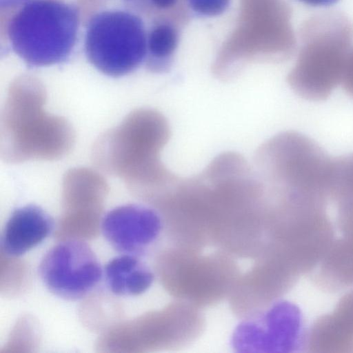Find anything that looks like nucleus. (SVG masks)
Masks as SVG:
<instances>
[{"instance_id": "f257e3e1", "label": "nucleus", "mask_w": 353, "mask_h": 353, "mask_svg": "<svg viewBox=\"0 0 353 353\" xmlns=\"http://www.w3.org/2000/svg\"><path fill=\"white\" fill-rule=\"evenodd\" d=\"M211 235L229 254L258 257L267 242L270 197L265 183L239 154L214 161L205 176Z\"/></svg>"}, {"instance_id": "f03ea898", "label": "nucleus", "mask_w": 353, "mask_h": 353, "mask_svg": "<svg viewBox=\"0 0 353 353\" xmlns=\"http://www.w3.org/2000/svg\"><path fill=\"white\" fill-rule=\"evenodd\" d=\"M170 137L169 123L161 112L136 110L98 139L92 158L101 170L119 177L130 190L152 200L175 179L160 156Z\"/></svg>"}, {"instance_id": "7ed1b4c3", "label": "nucleus", "mask_w": 353, "mask_h": 353, "mask_svg": "<svg viewBox=\"0 0 353 353\" xmlns=\"http://www.w3.org/2000/svg\"><path fill=\"white\" fill-rule=\"evenodd\" d=\"M42 83L22 77L10 85L1 114L0 148L3 161L57 160L71 150L74 132L63 117L49 114Z\"/></svg>"}, {"instance_id": "20e7f679", "label": "nucleus", "mask_w": 353, "mask_h": 353, "mask_svg": "<svg viewBox=\"0 0 353 353\" xmlns=\"http://www.w3.org/2000/svg\"><path fill=\"white\" fill-rule=\"evenodd\" d=\"M301 48L288 77L292 90L310 101H323L341 83L352 50L353 24L338 12L307 19L301 29Z\"/></svg>"}, {"instance_id": "39448f33", "label": "nucleus", "mask_w": 353, "mask_h": 353, "mask_svg": "<svg viewBox=\"0 0 353 353\" xmlns=\"http://www.w3.org/2000/svg\"><path fill=\"white\" fill-rule=\"evenodd\" d=\"M80 11L62 0H29L10 19L7 36L14 52L31 67L65 61L77 43Z\"/></svg>"}, {"instance_id": "423d86ee", "label": "nucleus", "mask_w": 353, "mask_h": 353, "mask_svg": "<svg viewBox=\"0 0 353 353\" xmlns=\"http://www.w3.org/2000/svg\"><path fill=\"white\" fill-rule=\"evenodd\" d=\"M332 162L315 141L294 131L268 140L255 157L256 172L266 184L325 198L330 196Z\"/></svg>"}, {"instance_id": "0eeeda50", "label": "nucleus", "mask_w": 353, "mask_h": 353, "mask_svg": "<svg viewBox=\"0 0 353 353\" xmlns=\"http://www.w3.org/2000/svg\"><path fill=\"white\" fill-rule=\"evenodd\" d=\"M147 36L148 28L136 11L103 10L92 16L88 23L85 54L103 74L122 77L145 62Z\"/></svg>"}, {"instance_id": "6e6552de", "label": "nucleus", "mask_w": 353, "mask_h": 353, "mask_svg": "<svg viewBox=\"0 0 353 353\" xmlns=\"http://www.w3.org/2000/svg\"><path fill=\"white\" fill-rule=\"evenodd\" d=\"M160 259V274L168 291L194 306L219 302L230 294L239 277L235 262L225 254L203 255L176 246Z\"/></svg>"}, {"instance_id": "1a4fd4ad", "label": "nucleus", "mask_w": 353, "mask_h": 353, "mask_svg": "<svg viewBox=\"0 0 353 353\" xmlns=\"http://www.w3.org/2000/svg\"><path fill=\"white\" fill-rule=\"evenodd\" d=\"M41 281L55 296L68 301L82 299L102 276L100 263L84 242L69 240L51 248L39 266Z\"/></svg>"}, {"instance_id": "9d476101", "label": "nucleus", "mask_w": 353, "mask_h": 353, "mask_svg": "<svg viewBox=\"0 0 353 353\" xmlns=\"http://www.w3.org/2000/svg\"><path fill=\"white\" fill-rule=\"evenodd\" d=\"M302 319L286 301H275L244 318L234 332L232 344L238 352H291L299 347Z\"/></svg>"}, {"instance_id": "9b49d317", "label": "nucleus", "mask_w": 353, "mask_h": 353, "mask_svg": "<svg viewBox=\"0 0 353 353\" xmlns=\"http://www.w3.org/2000/svg\"><path fill=\"white\" fill-rule=\"evenodd\" d=\"M256 264L237 279L231 293L234 312L243 318L267 307L291 285L296 270L283 259L264 250Z\"/></svg>"}, {"instance_id": "f8f14e48", "label": "nucleus", "mask_w": 353, "mask_h": 353, "mask_svg": "<svg viewBox=\"0 0 353 353\" xmlns=\"http://www.w3.org/2000/svg\"><path fill=\"white\" fill-rule=\"evenodd\" d=\"M163 219L155 210L128 204L117 207L104 216L101 230L110 245L123 254L137 255L159 238Z\"/></svg>"}, {"instance_id": "ddd939ff", "label": "nucleus", "mask_w": 353, "mask_h": 353, "mask_svg": "<svg viewBox=\"0 0 353 353\" xmlns=\"http://www.w3.org/2000/svg\"><path fill=\"white\" fill-rule=\"evenodd\" d=\"M54 222L42 208L28 205L16 209L8 219L1 241L7 256L23 255L41 243L52 232Z\"/></svg>"}, {"instance_id": "4468645a", "label": "nucleus", "mask_w": 353, "mask_h": 353, "mask_svg": "<svg viewBox=\"0 0 353 353\" xmlns=\"http://www.w3.org/2000/svg\"><path fill=\"white\" fill-rule=\"evenodd\" d=\"M105 279L112 293L131 296L145 292L151 286L154 274L137 255L124 254L107 263Z\"/></svg>"}, {"instance_id": "2eb2a0df", "label": "nucleus", "mask_w": 353, "mask_h": 353, "mask_svg": "<svg viewBox=\"0 0 353 353\" xmlns=\"http://www.w3.org/2000/svg\"><path fill=\"white\" fill-rule=\"evenodd\" d=\"M179 40V29L173 19H153L148 28L145 59L148 68L154 72H163L168 69Z\"/></svg>"}, {"instance_id": "dca6fc26", "label": "nucleus", "mask_w": 353, "mask_h": 353, "mask_svg": "<svg viewBox=\"0 0 353 353\" xmlns=\"http://www.w3.org/2000/svg\"><path fill=\"white\" fill-rule=\"evenodd\" d=\"M330 192L338 201L353 195V154L333 159Z\"/></svg>"}, {"instance_id": "f3484780", "label": "nucleus", "mask_w": 353, "mask_h": 353, "mask_svg": "<svg viewBox=\"0 0 353 353\" xmlns=\"http://www.w3.org/2000/svg\"><path fill=\"white\" fill-rule=\"evenodd\" d=\"M231 0H185L192 12L203 17H216L228 8Z\"/></svg>"}, {"instance_id": "a211bd4d", "label": "nucleus", "mask_w": 353, "mask_h": 353, "mask_svg": "<svg viewBox=\"0 0 353 353\" xmlns=\"http://www.w3.org/2000/svg\"><path fill=\"white\" fill-rule=\"evenodd\" d=\"M341 84L345 92L353 98V48L347 59Z\"/></svg>"}, {"instance_id": "6ab92c4d", "label": "nucleus", "mask_w": 353, "mask_h": 353, "mask_svg": "<svg viewBox=\"0 0 353 353\" xmlns=\"http://www.w3.org/2000/svg\"><path fill=\"white\" fill-rule=\"evenodd\" d=\"M312 6H326L335 3L338 0H299Z\"/></svg>"}, {"instance_id": "aec40b11", "label": "nucleus", "mask_w": 353, "mask_h": 353, "mask_svg": "<svg viewBox=\"0 0 353 353\" xmlns=\"http://www.w3.org/2000/svg\"><path fill=\"white\" fill-rule=\"evenodd\" d=\"M28 0H1V7H10L18 5L23 2H26Z\"/></svg>"}, {"instance_id": "412c9836", "label": "nucleus", "mask_w": 353, "mask_h": 353, "mask_svg": "<svg viewBox=\"0 0 353 353\" xmlns=\"http://www.w3.org/2000/svg\"><path fill=\"white\" fill-rule=\"evenodd\" d=\"M127 1H130V3H132L133 6H135L141 0H127Z\"/></svg>"}]
</instances>
